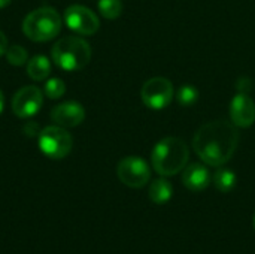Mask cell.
<instances>
[{
    "label": "cell",
    "mask_w": 255,
    "mask_h": 254,
    "mask_svg": "<svg viewBox=\"0 0 255 254\" xmlns=\"http://www.w3.org/2000/svg\"><path fill=\"white\" fill-rule=\"evenodd\" d=\"M73 139L70 133L60 126H48L40 130L39 133V148L40 151L52 159L61 160L72 151Z\"/></svg>",
    "instance_id": "5"
},
{
    "label": "cell",
    "mask_w": 255,
    "mask_h": 254,
    "mask_svg": "<svg viewBox=\"0 0 255 254\" xmlns=\"http://www.w3.org/2000/svg\"><path fill=\"white\" fill-rule=\"evenodd\" d=\"M66 25L78 34L91 36L100 28L99 16L82 4H72L64 10Z\"/></svg>",
    "instance_id": "8"
},
{
    "label": "cell",
    "mask_w": 255,
    "mask_h": 254,
    "mask_svg": "<svg viewBox=\"0 0 255 254\" xmlns=\"http://www.w3.org/2000/svg\"><path fill=\"white\" fill-rule=\"evenodd\" d=\"M253 225H254V229H255V214H254V219H253Z\"/></svg>",
    "instance_id": "24"
},
{
    "label": "cell",
    "mask_w": 255,
    "mask_h": 254,
    "mask_svg": "<svg viewBox=\"0 0 255 254\" xmlns=\"http://www.w3.org/2000/svg\"><path fill=\"white\" fill-rule=\"evenodd\" d=\"M43 105V93L36 85H25L19 88L12 99V111L19 118H30L36 115Z\"/></svg>",
    "instance_id": "9"
},
{
    "label": "cell",
    "mask_w": 255,
    "mask_h": 254,
    "mask_svg": "<svg viewBox=\"0 0 255 254\" xmlns=\"http://www.w3.org/2000/svg\"><path fill=\"white\" fill-rule=\"evenodd\" d=\"M90 43L78 36H66L57 40L51 49L54 63L67 72L84 69L91 60Z\"/></svg>",
    "instance_id": "3"
},
{
    "label": "cell",
    "mask_w": 255,
    "mask_h": 254,
    "mask_svg": "<svg viewBox=\"0 0 255 254\" xmlns=\"http://www.w3.org/2000/svg\"><path fill=\"white\" fill-rule=\"evenodd\" d=\"M149 199L157 204V205H164L167 204L172 196H173V186L163 177V178H157L151 183L149 190H148Z\"/></svg>",
    "instance_id": "13"
},
{
    "label": "cell",
    "mask_w": 255,
    "mask_h": 254,
    "mask_svg": "<svg viewBox=\"0 0 255 254\" xmlns=\"http://www.w3.org/2000/svg\"><path fill=\"white\" fill-rule=\"evenodd\" d=\"M199 96H200V93H199V90H197L194 85L185 84V85H182V87L178 90V93H176V100H178V103H179L181 106L190 108V106H193V105L197 103Z\"/></svg>",
    "instance_id": "16"
},
{
    "label": "cell",
    "mask_w": 255,
    "mask_h": 254,
    "mask_svg": "<svg viewBox=\"0 0 255 254\" xmlns=\"http://www.w3.org/2000/svg\"><path fill=\"white\" fill-rule=\"evenodd\" d=\"M230 118L236 127L247 129L255 123V102L247 93H238L230 102Z\"/></svg>",
    "instance_id": "10"
},
{
    "label": "cell",
    "mask_w": 255,
    "mask_h": 254,
    "mask_svg": "<svg viewBox=\"0 0 255 254\" xmlns=\"http://www.w3.org/2000/svg\"><path fill=\"white\" fill-rule=\"evenodd\" d=\"M239 139V130L233 123L214 120L199 127L193 138V150L203 163L220 168L235 156Z\"/></svg>",
    "instance_id": "1"
},
{
    "label": "cell",
    "mask_w": 255,
    "mask_h": 254,
    "mask_svg": "<svg viewBox=\"0 0 255 254\" xmlns=\"http://www.w3.org/2000/svg\"><path fill=\"white\" fill-rule=\"evenodd\" d=\"M61 19L58 12L51 6H42L28 12L22 21L24 34L34 42H46L58 36Z\"/></svg>",
    "instance_id": "4"
},
{
    "label": "cell",
    "mask_w": 255,
    "mask_h": 254,
    "mask_svg": "<svg viewBox=\"0 0 255 254\" xmlns=\"http://www.w3.org/2000/svg\"><path fill=\"white\" fill-rule=\"evenodd\" d=\"M3 109H4V97H3V93L0 90V114L3 112Z\"/></svg>",
    "instance_id": "22"
},
{
    "label": "cell",
    "mask_w": 255,
    "mask_h": 254,
    "mask_svg": "<svg viewBox=\"0 0 255 254\" xmlns=\"http://www.w3.org/2000/svg\"><path fill=\"white\" fill-rule=\"evenodd\" d=\"M10 1H12V0H0V9H3V7H6L7 4H10Z\"/></svg>",
    "instance_id": "23"
},
{
    "label": "cell",
    "mask_w": 255,
    "mask_h": 254,
    "mask_svg": "<svg viewBox=\"0 0 255 254\" xmlns=\"http://www.w3.org/2000/svg\"><path fill=\"white\" fill-rule=\"evenodd\" d=\"M66 93V84L60 78H51L45 84V94L49 99H60Z\"/></svg>",
    "instance_id": "19"
},
{
    "label": "cell",
    "mask_w": 255,
    "mask_h": 254,
    "mask_svg": "<svg viewBox=\"0 0 255 254\" xmlns=\"http://www.w3.org/2000/svg\"><path fill=\"white\" fill-rule=\"evenodd\" d=\"M175 96L173 84L164 76H154L148 79L140 90L142 102L152 111H161L167 108Z\"/></svg>",
    "instance_id": "6"
},
{
    "label": "cell",
    "mask_w": 255,
    "mask_h": 254,
    "mask_svg": "<svg viewBox=\"0 0 255 254\" xmlns=\"http://www.w3.org/2000/svg\"><path fill=\"white\" fill-rule=\"evenodd\" d=\"M212 181L208 166L203 163H191L182 171V184L190 192H203Z\"/></svg>",
    "instance_id": "12"
},
{
    "label": "cell",
    "mask_w": 255,
    "mask_h": 254,
    "mask_svg": "<svg viewBox=\"0 0 255 254\" xmlns=\"http://www.w3.org/2000/svg\"><path fill=\"white\" fill-rule=\"evenodd\" d=\"M85 118V109L78 102H63L52 108L51 111V120L60 126V127H76L79 126Z\"/></svg>",
    "instance_id": "11"
},
{
    "label": "cell",
    "mask_w": 255,
    "mask_h": 254,
    "mask_svg": "<svg viewBox=\"0 0 255 254\" xmlns=\"http://www.w3.org/2000/svg\"><path fill=\"white\" fill-rule=\"evenodd\" d=\"M4 55H6V60L13 66H22V64H25L28 61V55H27L25 48H22L19 45L7 46Z\"/></svg>",
    "instance_id": "18"
},
{
    "label": "cell",
    "mask_w": 255,
    "mask_h": 254,
    "mask_svg": "<svg viewBox=\"0 0 255 254\" xmlns=\"http://www.w3.org/2000/svg\"><path fill=\"white\" fill-rule=\"evenodd\" d=\"M190 159V150L184 139L167 136L158 141L151 153V163L161 177H172L184 171Z\"/></svg>",
    "instance_id": "2"
},
{
    "label": "cell",
    "mask_w": 255,
    "mask_h": 254,
    "mask_svg": "<svg viewBox=\"0 0 255 254\" xmlns=\"http://www.w3.org/2000/svg\"><path fill=\"white\" fill-rule=\"evenodd\" d=\"M27 73L34 81H45L51 73V63L45 55H34L27 61Z\"/></svg>",
    "instance_id": "14"
},
{
    "label": "cell",
    "mask_w": 255,
    "mask_h": 254,
    "mask_svg": "<svg viewBox=\"0 0 255 254\" xmlns=\"http://www.w3.org/2000/svg\"><path fill=\"white\" fill-rule=\"evenodd\" d=\"M6 49H7V39H6L4 33L0 30V57L4 55Z\"/></svg>",
    "instance_id": "21"
},
{
    "label": "cell",
    "mask_w": 255,
    "mask_h": 254,
    "mask_svg": "<svg viewBox=\"0 0 255 254\" xmlns=\"http://www.w3.org/2000/svg\"><path fill=\"white\" fill-rule=\"evenodd\" d=\"M215 187L218 192L221 193H229L232 192L235 187H236V183H238V178H236V174L229 169V168H221L214 174V178H212Z\"/></svg>",
    "instance_id": "15"
},
{
    "label": "cell",
    "mask_w": 255,
    "mask_h": 254,
    "mask_svg": "<svg viewBox=\"0 0 255 254\" xmlns=\"http://www.w3.org/2000/svg\"><path fill=\"white\" fill-rule=\"evenodd\" d=\"M99 12L106 19H117L123 12L121 0H99Z\"/></svg>",
    "instance_id": "17"
},
{
    "label": "cell",
    "mask_w": 255,
    "mask_h": 254,
    "mask_svg": "<svg viewBox=\"0 0 255 254\" xmlns=\"http://www.w3.org/2000/svg\"><path fill=\"white\" fill-rule=\"evenodd\" d=\"M251 81L248 79V78H241L239 79V82H238V93H247V94H250V91H251Z\"/></svg>",
    "instance_id": "20"
},
{
    "label": "cell",
    "mask_w": 255,
    "mask_h": 254,
    "mask_svg": "<svg viewBox=\"0 0 255 254\" xmlns=\"http://www.w3.org/2000/svg\"><path fill=\"white\" fill-rule=\"evenodd\" d=\"M120 181L130 189H142L151 178L149 165L139 156H127L120 160L117 166Z\"/></svg>",
    "instance_id": "7"
}]
</instances>
